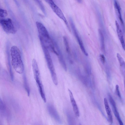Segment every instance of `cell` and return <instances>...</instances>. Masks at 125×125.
Here are the masks:
<instances>
[{
    "label": "cell",
    "mask_w": 125,
    "mask_h": 125,
    "mask_svg": "<svg viewBox=\"0 0 125 125\" xmlns=\"http://www.w3.org/2000/svg\"><path fill=\"white\" fill-rule=\"evenodd\" d=\"M36 24L42 47L49 48L54 53L56 52L53 42L46 28L43 24L37 21Z\"/></svg>",
    "instance_id": "obj_1"
},
{
    "label": "cell",
    "mask_w": 125,
    "mask_h": 125,
    "mask_svg": "<svg viewBox=\"0 0 125 125\" xmlns=\"http://www.w3.org/2000/svg\"><path fill=\"white\" fill-rule=\"evenodd\" d=\"M10 51L11 63L13 68L17 73H22L24 66L19 49L17 46H13L11 48Z\"/></svg>",
    "instance_id": "obj_2"
},
{
    "label": "cell",
    "mask_w": 125,
    "mask_h": 125,
    "mask_svg": "<svg viewBox=\"0 0 125 125\" xmlns=\"http://www.w3.org/2000/svg\"><path fill=\"white\" fill-rule=\"evenodd\" d=\"M32 66L34 79L41 96L45 103L46 102L44 87L41 79L40 72L36 60L33 59L32 62Z\"/></svg>",
    "instance_id": "obj_3"
},
{
    "label": "cell",
    "mask_w": 125,
    "mask_h": 125,
    "mask_svg": "<svg viewBox=\"0 0 125 125\" xmlns=\"http://www.w3.org/2000/svg\"><path fill=\"white\" fill-rule=\"evenodd\" d=\"M48 67L50 71L52 81L55 85L58 84V82L56 74L54 65L48 49L42 47Z\"/></svg>",
    "instance_id": "obj_4"
},
{
    "label": "cell",
    "mask_w": 125,
    "mask_h": 125,
    "mask_svg": "<svg viewBox=\"0 0 125 125\" xmlns=\"http://www.w3.org/2000/svg\"><path fill=\"white\" fill-rule=\"evenodd\" d=\"M0 23L2 28L6 32L12 34L16 33L17 29L10 19L0 18Z\"/></svg>",
    "instance_id": "obj_5"
},
{
    "label": "cell",
    "mask_w": 125,
    "mask_h": 125,
    "mask_svg": "<svg viewBox=\"0 0 125 125\" xmlns=\"http://www.w3.org/2000/svg\"><path fill=\"white\" fill-rule=\"evenodd\" d=\"M45 1L49 4L53 11L56 15L64 21L68 29L70 30L68 22L60 9L52 0H48Z\"/></svg>",
    "instance_id": "obj_6"
},
{
    "label": "cell",
    "mask_w": 125,
    "mask_h": 125,
    "mask_svg": "<svg viewBox=\"0 0 125 125\" xmlns=\"http://www.w3.org/2000/svg\"><path fill=\"white\" fill-rule=\"evenodd\" d=\"M70 21L71 28L73 31L74 35L81 49L85 55L86 56H88V54L85 50L82 41L79 35L78 32L76 28L73 20L71 18H70Z\"/></svg>",
    "instance_id": "obj_7"
},
{
    "label": "cell",
    "mask_w": 125,
    "mask_h": 125,
    "mask_svg": "<svg viewBox=\"0 0 125 125\" xmlns=\"http://www.w3.org/2000/svg\"><path fill=\"white\" fill-rule=\"evenodd\" d=\"M108 97L109 101L112 107L115 115L119 125H124L120 117L115 101L112 96L109 94H108Z\"/></svg>",
    "instance_id": "obj_8"
},
{
    "label": "cell",
    "mask_w": 125,
    "mask_h": 125,
    "mask_svg": "<svg viewBox=\"0 0 125 125\" xmlns=\"http://www.w3.org/2000/svg\"><path fill=\"white\" fill-rule=\"evenodd\" d=\"M47 109L51 116L58 123H61L60 117L54 106L51 104H48L47 106Z\"/></svg>",
    "instance_id": "obj_9"
},
{
    "label": "cell",
    "mask_w": 125,
    "mask_h": 125,
    "mask_svg": "<svg viewBox=\"0 0 125 125\" xmlns=\"http://www.w3.org/2000/svg\"><path fill=\"white\" fill-rule=\"evenodd\" d=\"M68 90L74 112L77 117H79L80 116L79 111L72 93L69 89H68Z\"/></svg>",
    "instance_id": "obj_10"
},
{
    "label": "cell",
    "mask_w": 125,
    "mask_h": 125,
    "mask_svg": "<svg viewBox=\"0 0 125 125\" xmlns=\"http://www.w3.org/2000/svg\"><path fill=\"white\" fill-rule=\"evenodd\" d=\"M116 30L118 37L121 44L123 48L125 51V42L123 33L120 26L117 21H115Z\"/></svg>",
    "instance_id": "obj_11"
},
{
    "label": "cell",
    "mask_w": 125,
    "mask_h": 125,
    "mask_svg": "<svg viewBox=\"0 0 125 125\" xmlns=\"http://www.w3.org/2000/svg\"><path fill=\"white\" fill-rule=\"evenodd\" d=\"M114 5L115 8L117 12L120 23L124 31L125 30V26L122 16L121 7L119 3L116 0H114Z\"/></svg>",
    "instance_id": "obj_12"
},
{
    "label": "cell",
    "mask_w": 125,
    "mask_h": 125,
    "mask_svg": "<svg viewBox=\"0 0 125 125\" xmlns=\"http://www.w3.org/2000/svg\"><path fill=\"white\" fill-rule=\"evenodd\" d=\"M104 102L108 121L110 124H112L113 123V116L111 109L109 106L107 100L106 98H104Z\"/></svg>",
    "instance_id": "obj_13"
},
{
    "label": "cell",
    "mask_w": 125,
    "mask_h": 125,
    "mask_svg": "<svg viewBox=\"0 0 125 125\" xmlns=\"http://www.w3.org/2000/svg\"><path fill=\"white\" fill-rule=\"evenodd\" d=\"M0 113L2 116L8 117L9 115L6 107L3 102L0 100Z\"/></svg>",
    "instance_id": "obj_14"
},
{
    "label": "cell",
    "mask_w": 125,
    "mask_h": 125,
    "mask_svg": "<svg viewBox=\"0 0 125 125\" xmlns=\"http://www.w3.org/2000/svg\"><path fill=\"white\" fill-rule=\"evenodd\" d=\"M66 114L68 125H76L74 119L72 115L67 111Z\"/></svg>",
    "instance_id": "obj_15"
},
{
    "label": "cell",
    "mask_w": 125,
    "mask_h": 125,
    "mask_svg": "<svg viewBox=\"0 0 125 125\" xmlns=\"http://www.w3.org/2000/svg\"><path fill=\"white\" fill-rule=\"evenodd\" d=\"M98 32L100 41L101 48L102 50L104 51L105 49L104 36L102 31L100 29L98 30Z\"/></svg>",
    "instance_id": "obj_16"
},
{
    "label": "cell",
    "mask_w": 125,
    "mask_h": 125,
    "mask_svg": "<svg viewBox=\"0 0 125 125\" xmlns=\"http://www.w3.org/2000/svg\"><path fill=\"white\" fill-rule=\"evenodd\" d=\"M117 57L121 67L125 71V62L123 58L119 53H117Z\"/></svg>",
    "instance_id": "obj_17"
},
{
    "label": "cell",
    "mask_w": 125,
    "mask_h": 125,
    "mask_svg": "<svg viewBox=\"0 0 125 125\" xmlns=\"http://www.w3.org/2000/svg\"><path fill=\"white\" fill-rule=\"evenodd\" d=\"M0 10V18H4L7 15V12L5 10L1 8Z\"/></svg>",
    "instance_id": "obj_18"
},
{
    "label": "cell",
    "mask_w": 125,
    "mask_h": 125,
    "mask_svg": "<svg viewBox=\"0 0 125 125\" xmlns=\"http://www.w3.org/2000/svg\"><path fill=\"white\" fill-rule=\"evenodd\" d=\"M63 40L66 51L69 52L70 51L69 47L67 38L65 36H64Z\"/></svg>",
    "instance_id": "obj_19"
},
{
    "label": "cell",
    "mask_w": 125,
    "mask_h": 125,
    "mask_svg": "<svg viewBox=\"0 0 125 125\" xmlns=\"http://www.w3.org/2000/svg\"><path fill=\"white\" fill-rule=\"evenodd\" d=\"M116 92L117 95L120 99L121 98V96L119 91V86L118 85H116L115 87Z\"/></svg>",
    "instance_id": "obj_20"
},
{
    "label": "cell",
    "mask_w": 125,
    "mask_h": 125,
    "mask_svg": "<svg viewBox=\"0 0 125 125\" xmlns=\"http://www.w3.org/2000/svg\"><path fill=\"white\" fill-rule=\"evenodd\" d=\"M100 57L101 61L103 63H104L105 61V58L104 55L101 54L100 55Z\"/></svg>",
    "instance_id": "obj_21"
},
{
    "label": "cell",
    "mask_w": 125,
    "mask_h": 125,
    "mask_svg": "<svg viewBox=\"0 0 125 125\" xmlns=\"http://www.w3.org/2000/svg\"><path fill=\"white\" fill-rule=\"evenodd\" d=\"M124 88L125 89V79H124Z\"/></svg>",
    "instance_id": "obj_22"
},
{
    "label": "cell",
    "mask_w": 125,
    "mask_h": 125,
    "mask_svg": "<svg viewBox=\"0 0 125 125\" xmlns=\"http://www.w3.org/2000/svg\"><path fill=\"white\" fill-rule=\"evenodd\" d=\"M35 125H42L41 124H36Z\"/></svg>",
    "instance_id": "obj_23"
},
{
    "label": "cell",
    "mask_w": 125,
    "mask_h": 125,
    "mask_svg": "<svg viewBox=\"0 0 125 125\" xmlns=\"http://www.w3.org/2000/svg\"><path fill=\"white\" fill-rule=\"evenodd\" d=\"M79 125H82V124H81L80 123L79 124Z\"/></svg>",
    "instance_id": "obj_24"
}]
</instances>
